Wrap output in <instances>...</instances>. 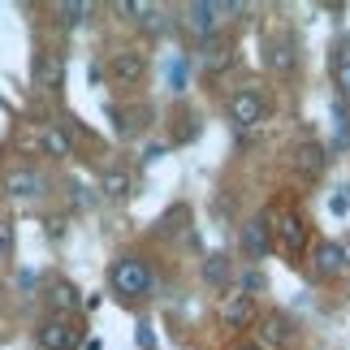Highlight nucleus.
I'll list each match as a JSON object with an SVG mask.
<instances>
[{
    "mask_svg": "<svg viewBox=\"0 0 350 350\" xmlns=\"http://www.w3.org/2000/svg\"><path fill=\"white\" fill-rule=\"evenodd\" d=\"M109 286L121 299H143V294L152 290V268L143 260H134V255H126V260H117L109 268Z\"/></svg>",
    "mask_w": 350,
    "mask_h": 350,
    "instance_id": "f257e3e1",
    "label": "nucleus"
},
{
    "mask_svg": "<svg viewBox=\"0 0 350 350\" xmlns=\"http://www.w3.org/2000/svg\"><path fill=\"white\" fill-rule=\"evenodd\" d=\"M264 117H268V104H264V96L255 87H242V91H234V96H230V121H234L238 130L260 126Z\"/></svg>",
    "mask_w": 350,
    "mask_h": 350,
    "instance_id": "f03ea898",
    "label": "nucleus"
},
{
    "mask_svg": "<svg viewBox=\"0 0 350 350\" xmlns=\"http://www.w3.org/2000/svg\"><path fill=\"white\" fill-rule=\"evenodd\" d=\"M109 74L117 78V83H143V74H147V57L139 48H121V52H113L109 57Z\"/></svg>",
    "mask_w": 350,
    "mask_h": 350,
    "instance_id": "7ed1b4c3",
    "label": "nucleus"
},
{
    "mask_svg": "<svg viewBox=\"0 0 350 350\" xmlns=\"http://www.w3.org/2000/svg\"><path fill=\"white\" fill-rule=\"evenodd\" d=\"M78 342H83V333L74 329V320H65V316H52L44 329H39V346L44 350H74Z\"/></svg>",
    "mask_w": 350,
    "mask_h": 350,
    "instance_id": "20e7f679",
    "label": "nucleus"
},
{
    "mask_svg": "<svg viewBox=\"0 0 350 350\" xmlns=\"http://www.w3.org/2000/svg\"><path fill=\"white\" fill-rule=\"evenodd\" d=\"M225 13H238V5H212V0H195L191 9H186V18H191V31L195 35H212L217 31V22L225 18Z\"/></svg>",
    "mask_w": 350,
    "mask_h": 350,
    "instance_id": "39448f33",
    "label": "nucleus"
},
{
    "mask_svg": "<svg viewBox=\"0 0 350 350\" xmlns=\"http://www.w3.org/2000/svg\"><path fill=\"white\" fill-rule=\"evenodd\" d=\"M5 191L13 199H39V195L48 191V178L39 169H13L9 178H5Z\"/></svg>",
    "mask_w": 350,
    "mask_h": 350,
    "instance_id": "423d86ee",
    "label": "nucleus"
},
{
    "mask_svg": "<svg viewBox=\"0 0 350 350\" xmlns=\"http://www.w3.org/2000/svg\"><path fill=\"white\" fill-rule=\"evenodd\" d=\"M268 242H273V225H268V217H255L242 225V251L251 255V264H260L268 255Z\"/></svg>",
    "mask_w": 350,
    "mask_h": 350,
    "instance_id": "0eeeda50",
    "label": "nucleus"
},
{
    "mask_svg": "<svg viewBox=\"0 0 350 350\" xmlns=\"http://www.w3.org/2000/svg\"><path fill=\"white\" fill-rule=\"evenodd\" d=\"M61 83H65V61L57 57V52H39L35 57V87L57 91Z\"/></svg>",
    "mask_w": 350,
    "mask_h": 350,
    "instance_id": "6e6552de",
    "label": "nucleus"
},
{
    "mask_svg": "<svg viewBox=\"0 0 350 350\" xmlns=\"http://www.w3.org/2000/svg\"><path fill=\"white\" fill-rule=\"evenodd\" d=\"M264 65H268V70H277V74H290L294 70V39L290 35L268 39V44H264Z\"/></svg>",
    "mask_w": 350,
    "mask_h": 350,
    "instance_id": "1a4fd4ad",
    "label": "nucleus"
},
{
    "mask_svg": "<svg viewBox=\"0 0 350 350\" xmlns=\"http://www.w3.org/2000/svg\"><path fill=\"white\" fill-rule=\"evenodd\" d=\"M316 273L320 277H342L346 273L342 242H320V247H316Z\"/></svg>",
    "mask_w": 350,
    "mask_h": 350,
    "instance_id": "9d476101",
    "label": "nucleus"
},
{
    "mask_svg": "<svg viewBox=\"0 0 350 350\" xmlns=\"http://www.w3.org/2000/svg\"><path fill=\"white\" fill-rule=\"evenodd\" d=\"M325 160H329V156H325V147H320V143H303L299 152H294V165H299V173H303L307 182L325 173Z\"/></svg>",
    "mask_w": 350,
    "mask_h": 350,
    "instance_id": "9b49d317",
    "label": "nucleus"
},
{
    "mask_svg": "<svg viewBox=\"0 0 350 350\" xmlns=\"http://www.w3.org/2000/svg\"><path fill=\"white\" fill-rule=\"evenodd\" d=\"M221 316H225V325H230V329H247L251 320H255V303H251V294H238V299H230Z\"/></svg>",
    "mask_w": 350,
    "mask_h": 350,
    "instance_id": "f8f14e48",
    "label": "nucleus"
},
{
    "mask_svg": "<svg viewBox=\"0 0 350 350\" xmlns=\"http://www.w3.org/2000/svg\"><path fill=\"white\" fill-rule=\"evenodd\" d=\"M303 217H299V212H286V217H281L277 221V238H281V247H286V251H299L303 247Z\"/></svg>",
    "mask_w": 350,
    "mask_h": 350,
    "instance_id": "ddd939ff",
    "label": "nucleus"
},
{
    "mask_svg": "<svg viewBox=\"0 0 350 350\" xmlns=\"http://www.w3.org/2000/svg\"><path fill=\"white\" fill-rule=\"evenodd\" d=\"M39 143H44V152H48V156H70V152H74L70 130H61V126H48L44 134H39Z\"/></svg>",
    "mask_w": 350,
    "mask_h": 350,
    "instance_id": "4468645a",
    "label": "nucleus"
},
{
    "mask_svg": "<svg viewBox=\"0 0 350 350\" xmlns=\"http://www.w3.org/2000/svg\"><path fill=\"white\" fill-rule=\"evenodd\" d=\"M204 277H208V286L225 290V286H230V260H225V255H208V260H204Z\"/></svg>",
    "mask_w": 350,
    "mask_h": 350,
    "instance_id": "2eb2a0df",
    "label": "nucleus"
},
{
    "mask_svg": "<svg viewBox=\"0 0 350 350\" xmlns=\"http://www.w3.org/2000/svg\"><path fill=\"white\" fill-rule=\"evenodd\" d=\"M333 78H338V91L350 96V39L338 48V57H333Z\"/></svg>",
    "mask_w": 350,
    "mask_h": 350,
    "instance_id": "dca6fc26",
    "label": "nucleus"
},
{
    "mask_svg": "<svg viewBox=\"0 0 350 350\" xmlns=\"http://www.w3.org/2000/svg\"><path fill=\"white\" fill-rule=\"evenodd\" d=\"M52 307H57V312H74L78 307V290L70 281H57V286H52Z\"/></svg>",
    "mask_w": 350,
    "mask_h": 350,
    "instance_id": "f3484780",
    "label": "nucleus"
},
{
    "mask_svg": "<svg viewBox=\"0 0 350 350\" xmlns=\"http://www.w3.org/2000/svg\"><path fill=\"white\" fill-rule=\"evenodd\" d=\"M104 195H113V199H121V195H130V178H126V169H109L104 173Z\"/></svg>",
    "mask_w": 350,
    "mask_h": 350,
    "instance_id": "a211bd4d",
    "label": "nucleus"
},
{
    "mask_svg": "<svg viewBox=\"0 0 350 350\" xmlns=\"http://www.w3.org/2000/svg\"><path fill=\"white\" fill-rule=\"evenodd\" d=\"M57 13H61L65 26H78V22L91 13V5H87V0H65V5H57Z\"/></svg>",
    "mask_w": 350,
    "mask_h": 350,
    "instance_id": "6ab92c4d",
    "label": "nucleus"
},
{
    "mask_svg": "<svg viewBox=\"0 0 350 350\" xmlns=\"http://www.w3.org/2000/svg\"><path fill=\"white\" fill-rule=\"evenodd\" d=\"M9 251H13V221L0 217V264L9 260Z\"/></svg>",
    "mask_w": 350,
    "mask_h": 350,
    "instance_id": "aec40b11",
    "label": "nucleus"
},
{
    "mask_svg": "<svg viewBox=\"0 0 350 350\" xmlns=\"http://www.w3.org/2000/svg\"><path fill=\"white\" fill-rule=\"evenodd\" d=\"M225 61H230V57H225L221 48H212V44H208V52H204V65H208V70H225Z\"/></svg>",
    "mask_w": 350,
    "mask_h": 350,
    "instance_id": "412c9836",
    "label": "nucleus"
},
{
    "mask_svg": "<svg viewBox=\"0 0 350 350\" xmlns=\"http://www.w3.org/2000/svg\"><path fill=\"white\" fill-rule=\"evenodd\" d=\"M286 316H273V333H268V342H286Z\"/></svg>",
    "mask_w": 350,
    "mask_h": 350,
    "instance_id": "4be33fe9",
    "label": "nucleus"
},
{
    "mask_svg": "<svg viewBox=\"0 0 350 350\" xmlns=\"http://www.w3.org/2000/svg\"><path fill=\"white\" fill-rule=\"evenodd\" d=\"M329 208H333V212H338V217H342V212L350 208V191H342V195H338V199H333V204H329Z\"/></svg>",
    "mask_w": 350,
    "mask_h": 350,
    "instance_id": "5701e85b",
    "label": "nucleus"
},
{
    "mask_svg": "<svg viewBox=\"0 0 350 350\" xmlns=\"http://www.w3.org/2000/svg\"><path fill=\"white\" fill-rule=\"evenodd\" d=\"M342 255H346V268H350V242H342Z\"/></svg>",
    "mask_w": 350,
    "mask_h": 350,
    "instance_id": "b1692460",
    "label": "nucleus"
},
{
    "mask_svg": "<svg viewBox=\"0 0 350 350\" xmlns=\"http://www.w3.org/2000/svg\"><path fill=\"white\" fill-rule=\"evenodd\" d=\"M238 350H260V346H238Z\"/></svg>",
    "mask_w": 350,
    "mask_h": 350,
    "instance_id": "393cba45",
    "label": "nucleus"
}]
</instances>
